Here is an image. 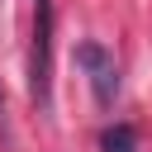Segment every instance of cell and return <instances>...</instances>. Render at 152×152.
<instances>
[{"label":"cell","instance_id":"1","mask_svg":"<svg viewBox=\"0 0 152 152\" xmlns=\"http://www.w3.org/2000/svg\"><path fill=\"white\" fill-rule=\"evenodd\" d=\"M28 95L38 109L52 104V0H33V57H28Z\"/></svg>","mask_w":152,"mask_h":152},{"label":"cell","instance_id":"2","mask_svg":"<svg viewBox=\"0 0 152 152\" xmlns=\"http://www.w3.org/2000/svg\"><path fill=\"white\" fill-rule=\"evenodd\" d=\"M76 62L90 71L95 100L100 104H114V95H119V62H114V52L104 43H76Z\"/></svg>","mask_w":152,"mask_h":152},{"label":"cell","instance_id":"3","mask_svg":"<svg viewBox=\"0 0 152 152\" xmlns=\"http://www.w3.org/2000/svg\"><path fill=\"white\" fill-rule=\"evenodd\" d=\"M100 147H104V152H138V133H133L128 124H114V128L100 133Z\"/></svg>","mask_w":152,"mask_h":152}]
</instances>
